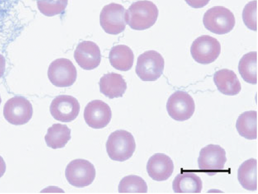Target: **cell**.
Segmentation results:
<instances>
[{"instance_id":"cell-1","label":"cell","mask_w":258,"mask_h":194,"mask_svg":"<svg viewBox=\"0 0 258 194\" xmlns=\"http://www.w3.org/2000/svg\"><path fill=\"white\" fill-rule=\"evenodd\" d=\"M158 16V8L155 4L148 0H140L132 3L125 11V20L132 29L142 31L153 26Z\"/></svg>"},{"instance_id":"cell-14","label":"cell","mask_w":258,"mask_h":194,"mask_svg":"<svg viewBox=\"0 0 258 194\" xmlns=\"http://www.w3.org/2000/svg\"><path fill=\"white\" fill-rule=\"evenodd\" d=\"M74 58L83 69L91 70L99 67L102 56L100 48L95 43L83 41L75 49Z\"/></svg>"},{"instance_id":"cell-15","label":"cell","mask_w":258,"mask_h":194,"mask_svg":"<svg viewBox=\"0 0 258 194\" xmlns=\"http://www.w3.org/2000/svg\"><path fill=\"white\" fill-rule=\"evenodd\" d=\"M174 170V165L171 158L164 153H156L147 162V173L154 180L163 181L168 180Z\"/></svg>"},{"instance_id":"cell-29","label":"cell","mask_w":258,"mask_h":194,"mask_svg":"<svg viewBox=\"0 0 258 194\" xmlns=\"http://www.w3.org/2000/svg\"><path fill=\"white\" fill-rule=\"evenodd\" d=\"M6 170V165L4 159L0 156V178L5 173Z\"/></svg>"},{"instance_id":"cell-3","label":"cell","mask_w":258,"mask_h":194,"mask_svg":"<svg viewBox=\"0 0 258 194\" xmlns=\"http://www.w3.org/2000/svg\"><path fill=\"white\" fill-rule=\"evenodd\" d=\"M203 23L211 32L222 35L233 30L235 25V18L228 9L223 6H215L209 9L204 14Z\"/></svg>"},{"instance_id":"cell-9","label":"cell","mask_w":258,"mask_h":194,"mask_svg":"<svg viewBox=\"0 0 258 194\" xmlns=\"http://www.w3.org/2000/svg\"><path fill=\"white\" fill-rule=\"evenodd\" d=\"M48 76L50 82L56 87L73 85L77 79V70L73 62L68 59H55L50 64Z\"/></svg>"},{"instance_id":"cell-17","label":"cell","mask_w":258,"mask_h":194,"mask_svg":"<svg viewBox=\"0 0 258 194\" xmlns=\"http://www.w3.org/2000/svg\"><path fill=\"white\" fill-rule=\"evenodd\" d=\"M213 80L219 91L223 94L234 96L241 91L240 80L232 70L222 69L216 71L214 74Z\"/></svg>"},{"instance_id":"cell-25","label":"cell","mask_w":258,"mask_h":194,"mask_svg":"<svg viewBox=\"0 0 258 194\" xmlns=\"http://www.w3.org/2000/svg\"><path fill=\"white\" fill-rule=\"evenodd\" d=\"M37 5L41 13L51 17L64 13L68 0H37Z\"/></svg>"},{"instance_id":"cell-23","label":"cell","mask_w":258,"mask_h":194,"mask_svg":"<svg viewBox=\"0 0 258 194\" xmlns=\"http://www.w3.org/2000/svg\"><path fill=\"white\" fill-rule=\"evenodd\" d=\"M238 70L245 82L257 84V52H250L245 54L239 62Z\"/></svg>"},{"instance_id":"cell-28","label":"cell","mask_w":258,"mask_h":194,"mask_svg":"<svg viewBox=\"0 0 258 194\" xmlns=\"http://www.w3.org/2000/svg\"><path fill=\"white\" fill-rule=\"evenodd\" d=\"M6 71V59L4 56L0 54V78L3 76Z\"/></svg>"},{"instance_id":"cell-12","label":"cell","mask_w":258,"mask_h":194,"mask_svg":"<svg viewBox=\"0 0 258 194\" xmlns=\"http://www.w3.org/2000/svg\"><path fill=\"white\" fill-rule=\"evenodd\" d=\"M80 111V103L71 95L57 96L52 100L50 106V112L52 117L62 123H71L74 121Z\"/></svg>"},{"instance_id":"cell-22","label":"cell","mask_w":258,"mask_h":194,"mask_svg":"<svg viewBox=\"0 0 258 194\" xmlns=\"http://www.w3.org/2000/svg\"><path fill=\"white\" fill-rule=\"evenodd\" d=\"M256 111H251L240 115L236 123V128L241 137L248 140H256L257 137Z\"/></svg>"},{"instance_id":"cell-20","label":"cell","mask_w":258,"mask_h":194,"mask_svg":"<svg viewBox=\"0 0 258 194\" xmlns=\"http://www.w3.org/2000/svg\"><path fill=\"white\" fill-rule=\"evenodd\" d=\"M257 159L251 158L244 161L238 170V180L244 189L255 191L257 189Z\"/></svg>"},{"instance_id":"cell-2","label":"cell","mask_w":258,"mask_h":194,"mask_svg":"<svg viewBox=\"0 0 258 194\" xmlns=\"http://www.w3.org/2000/svg\"><path fill=\"white\" fill-rule=\"evenodd\" d=\"M106 151L112 160L124 162L130 159L136 149L134 137L125 130L111 133L106 142Z\"/></svg>"},{"instance_id":"cell-13","label":"cell","mask_w":258,"mask_h":194,"mask_svg":"<svg viewBox=\"0 0 258 194\" xmlns=\"http://www.w3.org/2000/svg\"><path fill=\"white\" fill-rule=\"evenodd\" d=\"M84 117L90 127L94 129H102L111 122V109L102 100H93L85 108Z\"/></svg>"},{"instance_id":"cell-7","label":"cell","mask_w":258,"mask_h":194,"mask_svg":"<svg viewBox=\"0 0 258 194\" xmlns=\"http://www.w3.org/2000/svg\"><path fill=\"white\" fill-rule=\"evenodd\" d=\"M221 52L218 40L209 35H203L195 40L191 46V55L194 60L201 64L215 62Z\"/></svg>"},{"instance_id":"cell-19","label":"cell","mask_w":258,"mask_h":194,"mask_svg":"<svg viewBox=\"0 0 258 194\" xmlns=\"http://www.w3.org/2000/svg\"><path fill=\"white\" fill-rule=\"evenodd\" d=\"M172 189L175 193H201L203 181L196 174L184 172L175 177Z\"/></svg>"},{"instance_id":"cell-21","label":"cell","mask_w":258,"mask_h":194,"mask_svg":"<svg viewBox=\"0 0 258 194\" xmlns=\"http://www.w3.org/2000/svg\"><path fill=\"white\" fill-rule=\"evenodd\" d=\"M45 139L49 148L53 149L64 148L71 139V130L66 125L53 124L48 128Z\"/></svg>"},{"instance_id":"cell-26","label":"cell","mask_w":258,"mask_h":194,"mask_svg":"<svg viewBox=\"0 0 258 194\" xmlns=\"http://www.w3.org/2000/svg\"><path fill=\"white\" fill-rule=\"evenodd\" d=\"M243 20L248 29L257 31V1L253 0L246 5L243 9Z\"/></svg>"},{"instance_id":"cell-16","label":"cell","mask_w":258,"mask_h":194,"mask_svg":"<svg viewBox=\"0 0 258 194\" xmlns=\"http://www.w3.org/2000/svg\"><path fill=\"white\" fill-rule=\"evenodd\" d=\"M100 91L110 99L122 97L127 89V83L121 74L109 73L104 75L99 82Z\"/></svg>"},{"instance_id":"cell-5","label":"cell","mask_w":258,"mask_h":194,"mask_svg":"<svg viewBox=\"0 0 258 194\" xmlns=\"http://www.w3.org/2000/svg\"><path fill=\"white\" fill-rule=\"evenodd\" d=\"M226 151L219 145H211L201 150L198 159L200 170L209 176H215L224 169L227 161Z\"/></svg>"},{"instance_id":"cell-8","label":"cell","mask_w":258,"mask_h":194,"mask_svg":"<svg viewBox=\"0 0 258 194\" xmlns=\"http://www.w3.org/2000/svg\"><path fill=\"white\" fill-rule=\"evenodd\" d=\"M32 105L26 98L15 96L9 99L4 106L3 115L8 123L14 125H23L33 117Z\"/></svg>"},{"instance_id":"cell-30","label":"cell","mask_w":258,"mask_h":194,"mask_svg":"<svg viewBox=\"0 0 258 194\" xmlns=\"http://www.w3.org/2000/svg\"><path fill=\"white\" fill-rule=\"evenodd\" d=\"M1 103H2V99H1V96H0V104H1Z\"/></svg>"},{"instance_id":"cell-6","label":"cell","mask_w":258,"mask_h":194,"mask_svg":"<svg viewBox=\"0 0 258 194\" xmlns=\"http://www.w3.org/2000/svg\"><path fill=\"white\" fill-rule=\"evenodd\" d=\"M66 179L71 185L84 187L92 183L96 177L94 165L86 159H75L66 168Z\"/></svg>"},{"instance_id":"cell-18","label":"cell","mask_w":258,"mask_h":194,"mask_svg":"<svg viewBox=\"0 0 258 194\" xmlns=\"http://www.w3.org/2000/svg\"><path fill=\"white\" fill-rule=\"evenodd\" d=\"M109 60L112 66L115 69L127 71L131 69L134 65V52L127 46H115L110 51Z\"/></svg>"},{"instance_id":"cell-11","label":"cell","mask_w":258,"mask_h":194,"mask_svg":"<svg viewBox=\"0 0 258 194\" xmlns=\"http://www.w3.org/2000/svg\"><path fill=\"white\" fill-rule=\"evenodd\" d=\"M125 9L121 5L111 3L104 7L100 15V24L105 32L117 35L125 29Z\"/></svg>"},{"instance_id":"cell-24","label":"cell","mask_w":258,"mask_h":194,"mask_svg":"<svg viewBox=\"0 0 258 194\" xmlns=\"http://www.w3.org/2000/svg\"><path fill=\"white\" fill-rule=\"evenodd\" d=\"M148 186L142 177L135 175L125 176L118 185L119 193H147Z\"/></svg>"},{"instance_id":"cell-10","label":"cell","mask_w":258,"mask_h":194,"mask_svg":"<svg viewBox=\"0 0 258 194\" xmlns=\"http://www.w3.org/2000/svg\"><path fill=\"white\" fill-rule=\"evenodd\" d=\"M166 110L170 117L177 121H185L192 117L195 111L194 100L187 92L177 90L170 96Z\"/></svg>"},{"instance_id":"cell-27","label":"cell","mask_w":258,"mask_h":194,"mask_svg":"<svg viewBox=\"0 0 258 194\" xmlns=\"http://www.w3.org/2000/svg\"><path fill=\"white\" fill-rule=\"evenodd\" d=\"M185 2L192 8L200 9L205 7L210 0H185Z\"/></svg>"},{"instance_id":"cell-4","label":"cell","mask_w":258,"mask_h":194,"mask_svg":"<svg viewBox=\"0 0 258 194\" xmlns=\"http://www.w3.org/2000/svg\"><path fill=\"white\" fill-rule=\"evenodd\" d=\"M165 61L161 54L155 51L143 53L138 58L136 73L145 82H153L161 77Z\"/></svg>"}]
</instances>
